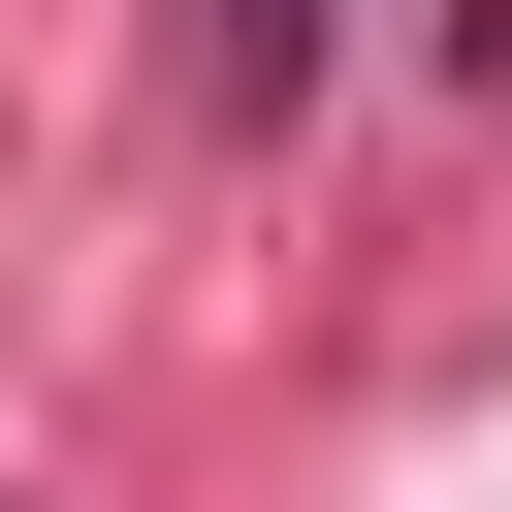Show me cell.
Masks as SVG:
<instances>
[{"label": "cell", "mask_w": 512, "mask_h": 512, "mask_svg": "<svg viewBox=\"0 0 512 512\" xmlns=\"http://www.w3.org/2000/svg\"><path fill=\"white\" fill-rule=\"evenodd\" d=\"M288 32H320V0H224V64H288Z\"/></svg>", "instance_id": "obj_1"}]
</instances>
